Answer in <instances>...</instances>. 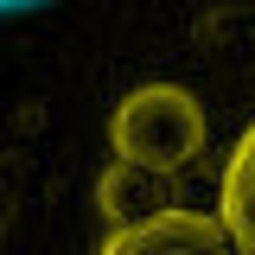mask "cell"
Masks as SVG:
<instances>
[{"mask_svg": "<svg viewBox=\"0 0 255 255\" xmlns=\"http://www.w3.org/2000/svg\"><path fill=\"white\" fill-rule=\"evenodd\" d=\"M217 223L236 255H255V122L236 134V147L223 159L217 179Z\"/></svg>", "mask_w": 255, "mask_h": 255, "instance_id": "3957f363", "label": "cell"}, {"mask_svg": "<svg viewBox=\"0 0 255 255\" xmlns=\"http://www.w3.org/2000/svg\"><path fill=\"white\" fill-rule=\"evenodd\" d=\"M96 255H236L223 236L217 211H191V204H159L153 217L115 223Z\"/></svg>", "mask_w": 255, "mask_h": 255, "instance_id": "7a4b0ae2", "label": "cell"}, {"mask_svg": "<svg viewBox=\"0 0 255 255\" xmlns=\"http://www.w3.org/2000/svg\"><path fill=\"white\" fill-rule=\"evenodd\" d=\"M38 6H58V0H0V19H19V13H38Z\"/></svg>", "mask_w": 255, "mask_h": 255, "instance_id": "277c9868", "label": "cell"}, {"mask_svg": "<svg viewBox=\"0 0 255 255\" xmlns=\"http://www.w3.org/2000/svg\"><path fill=\"white\" fill-rule=\"evenodd\" d=\"M204 140H211V122H204V102L185 83H140L109 115V147L122 166L172 172V166L204 153Z\"/></svg>", "mask_w": 255, "mask_h": 255, "instance_id": "6da1fadb", "label": "cell"}]
</instances>
